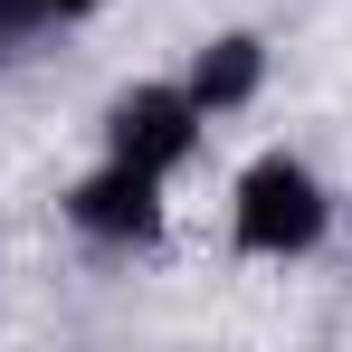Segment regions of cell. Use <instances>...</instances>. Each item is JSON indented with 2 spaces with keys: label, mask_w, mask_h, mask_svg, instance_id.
Masks as SVG:
<instances>
[{
  "label": "cell",
  "mask_w": 352,
  "mask_h": 352,
  "mask_svg": "<svg viewBox=\"0 0 352 352\" xmlns=\"http://www.w3.org/2000/svg\"><path fill=\"white\" fill-rule=\"evenodd\" d=\"M333 229H343V190L314 172L305 153L267 143V153L238 162V181H229V248H238V257L295 267V257H314Z\"/></svg>",
  "instance_id": "obj_1"
},
{
  "label": "cell",
  "mask_w": 352,
  "mask_h": 352,
  "mask_svg": "<svg viewBox=\"0 0 352 352\" xmlns=\"http://www.w3.org/2000/svg\"><path fill=\"white\" fill-rule=\"evenodd\" d=\"M58 219L86 238L96 257H153V248L172 238V181L133 172V162H115V153H96V162L58 190Z\"/></svg>",
  "instance_id": "obj_2"
},
{
  "label": "cell",
  "mask_w": 352,
  "mask_h": 352,
  "mask_svg": "<svg viewBox=\"0 0 352 352\" xmlns=\"http://www.w3.org/2000/svg\"><path fill=\"white\" fill-rule=\"evenodd\" d=\"M200 143H210V115L190 105L181 76H133V86L105 96V115H96V153H115L133 172H162V181L190 172Z\"/></svg>",
  "instance_id": "obj_3"
},
{
  "label": "cell",
  "mask_w": 352,
  "mask_h": 352,
  "mask_svg": "<svg viewBox=\"0 0 352 352\" xmlns=\"http://www.w3.org/2000/svg\"><path fill=\"white\" fill-rule=\"evenodd\" d=\"M267 67H276L267 29H210V38L181 58V86H190V105L210 124H229V115H248V105L267 96Z\"/></svg>",
  "instance_id": "obj_4"
},
{
  "label": "cell",
  "mask_w": 352,
  "mask_h": 352,
  "mask_svg": "<svg viewBox=\"0 0 352 352\" xmlns=\"http://www.w3.org/2000/svg\"><path fill=\"white\" fill-rule=\"evenodd\" d=\"M105 0H0V38L29 48V38H58V29H86Z\"/></svg>",
  "instance_id": "obj_5"
},
{
  "label": "cell",
  "mask_w": 352,
  "mask_h": 352,
  "mask_svg": "<svg viewBox=\"0 0 352 352\" xmlns=\"http://www.w3.org/2000/svg\"><path fill=\"white\" fill-rule=\"evenodd\" d=\"M10 58H19V48H10V38H0V76H10Z\"/></svg>",
  "instance_id": "obj_6"
},
{
  "label": "cell",
  "mask_w": 352,
  "mask_h": 352,
  "mask_svg": "<svg viewBox=\"0 0 352 352\" xmlns=\"http://www.w3.org/2000/svg\"><path fill=\"white\" fill-rule=\"evenodd\" d=\"M343 229H352V200H343Z\"/></svg>",
  "instance_id": "obj_7"
}]
</instances>
